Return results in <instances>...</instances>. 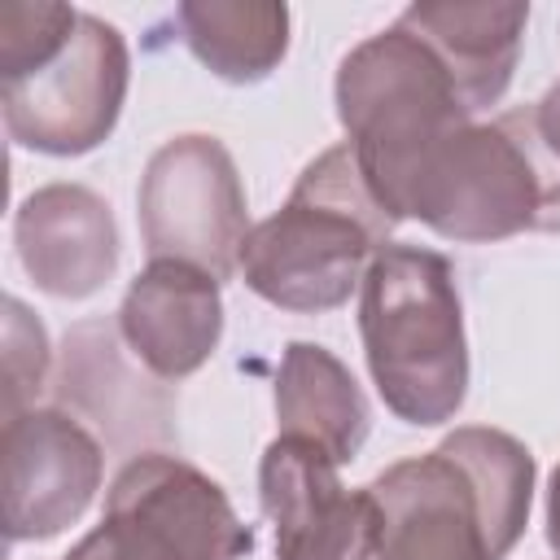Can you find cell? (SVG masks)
Instances as JSON below:
<instances>
[{
    "mask_svg": "<svg viewBox=\"0 0 560 560\" xmlns=\"http://www.w3.org/2000/svg\"><path fill=\"white\" fill-rule=\"evenodd\" d=\"M136 206L149 262L175 258L210 271L219 284L241 271V245L249 236L245 184L214 136L188 131L166 140L140 175Z\"/></svg>",
    "mask_w": 560,
    "mask_h": 560,
    "instance_id": "ba28073f",
    "label": "cell"
},
{
    "mask_svg": "<svg viewBox=\"0 0 560 560\" xmlns=\"http://www.w3.org/2000/svg\"><path fill=\"white\" fill-rule=\"evenodd\" d=\"M368 490L381 508L376 560H503L529 521L534 455L503 429L464 424Z\"/></svg>",
    "mask_w": 560,
    "mask_h": 560,
    "instance_id": "6da1fadb",
    "label": "cell"
},
{
    "mask_svg": "<svg viewBox=\"0 0 560 560\" xmlns=\"http://www.w3.org/2000/svg\"><path fill=\"white\" fill-rule=\"evenodd\" d=\"M306 438H276L258 464V499L276 529V560H376L381 508L372 490H346Z\"/></svg>",
    "mask_w": 560,
    "mask_h": 560,
    "instance_id": "30bf717a",
    "label": "cell"
},
{
    "mask_svg": "<svg viewBox=\"0 0 560 560\" xmlns=\"http://www.w3.org/2000/svg\"><path fill=\"white\" fill-rule=\"evenodd\" d=\"M529 4L521 0H446L407 4L398 26L411 31L446 70L468 114L499 105L512 83Z\"/></svg>",
    "mask_w": 560,
    "mask_h": 560,
    "instance_id": "4fadbf2b",
    "label": "cell"
},
{
    "mask_svg": "<svg viewBox=\"0 0 560 560\" xmlns=\"http://www.w3.org/2000/svg\"><path fill=\"white\" fill-rule=\"evenodd\" d=\"M175 26L223 83H258L289 52V9L276 0H184Z\"/></svg>",
    "mask_w": 560,
    "mask_h": 560,
    "instance_id": "9a60e30c",
    "label": "cell"
},
{
    "mask_svg": "<svg viewBox=\"0 0 560 560\" xmlns=\"http://www.w3.org/2000/svg\"><path fill=\"white\" fill-rule=\"evenodd\" d=\"M118 332L153 376H192L223 337L219 280L175 258L149 262L122 293Z\"/></svg>",
    "mask_w": 560,
    "mask_h": 560,
    "instance_id": "7c38bea8",
    "label": "cell"
},
{
    "mask_svg": "<svg viewBox=\"0 0 560 560\" xmlns=\"http://www.w3.org/2000/svg\"><path fill=\"white\" fill-rule=\"evenodd\" d=\"M547 542L560 556V464L547 477Z\"/></svg>",
    "mask_w": 560,
    "mask_h": 560,
    "instance_id": "d6986e66",
    "label": "cell"
},
{
    "mask_svg": "<svg viewBox=\"0 0 560 560\" xmlns=\"http://www.w3.org/2000/svg\"><path fill=\"white\" fill-rule=\"evenodd\" d=\"M254 529L223 486L179 455H136L105 494V516L61 560H241Z\"/></svg>",
    "mask_w": 560,
    "mask_h": 560,
    "instance_id": "8992f818",
    "label": "cell"
},
{
    "mask_svg": "<svg viewBox=\"0 0 560 560\" xmlns=\"http://www.w3.org/2000/svg\"><path fill=\"white\" fill-rule=\"evenodd\" d=\"M48 376V332L22 298H4V420L35 407Z\"/></svg>",
    "mask_w": 560,
    "mask_h": 560,
    "instance_id": "e0dca14e",
    "label": "cell"
},
{
    "mask_svg": "<svg viewBox=\"0 0 560 560\" xmlns=\"http://www.w3.org/2000/svg\"><path fill=\"white\" fill-rule=\"evenodd\" d=\"M13 245L26 276L66 302L92 298L118 267L109 201L83 184H44L13 214Z\"/></svg>",
    "mask_w": 560,
    "mask_h": 560,
    "instance_id": "8fae6325",
    "label": "cell"
},
{
    "mask_svg": "<svg viewBox=\"0 0 560 560\" xmlns=\"http://www.w3.org/2000/svg\"><path fill=\"white\" fill-rule=\"evenodd\" d=\"M359 337L372 385L402 424L455 420L468 398V341L455 267L438 249L389 241L368 262Z\"/></svg>",
    "mask_w": 560,
    "mask_h": 560,
    "instance_id": "3957f363",
    "label": "cell"
},
{
    "mask_svg": "<svg viewBox=\"0 0 560 560\" xmlns=\"http://www.w3.org/2000/svg\"><path fill=\"white\" fill-rule=\"evenodd\" d=\"M394 223L398 219L372 197L350 140H341L298 175L271 219L249 228L241 280L280 311H337L363 284L368 262L389 245Z\"/></svg>",
    "mask_w": 560,
    "mask_h": 560,
    "instance_id": "7a4b0ae2",
    "label": "cell"
},
{
    "mask_svg": "<svg viewBox=\"0 0 560 560\" xmlns=\"http://www.w3.org/2000/svg\"><path fill=\"white\" fill-rule=\"evenodd\" d=\"M332 96L372 197L394 219H407V197L424 162L472 122L455 83L438 57L394 22L341 57Z\"/></svg>",
    "mask_w": 560,
    "mask_h": 560,
    "instance_id": "277c9868",
    "label": "cell"
},
{
    "mask_svg": "<svg viewBox=\"0 0 560 560\" xmlns=\"http://www.w3.org/2000/svg\"><path fill=\"white\" fill-rule=\"evenodd\" d=\"M407 219L464 245L560 232V158L542 140L534 105L464 122L424 162L407 197Z\"/></svg>",
    "mask_w": 560,
    "mask_h": 560,
    "instance_id": "5b68a950",
    "label": "cell"
},
{
    "mask_svg": "<svg viewBox=\"0 0 560 560\" xmlns=\"http://www.w3.org/2000/svg\"><path fill=\"white\" fill-rule=\"evenodd\" d=\"M79 26V9L70 4H39V0H9L0 4V79L35 70L48 61Z\"/></svg>",
    "mask_w": 560,
    "mask_h": 560,
    "instance_id": "2e32d148",
    "label": "cell"
},
{
    "mask_svg": "<svg viewBox=\"0 0 560 560\" xmlns=\"http://www.w3.org/2000/svg\"><path fill=\"white\" fill-rule=\"evenodd\" d=\"M101 442L61 407H26L4 420L0 503L9 542H44L74 525L101 490Z\"/></svg>",
    "mask_w": 560,
    "mask_h": 560,
    "instance_id": "9c48e42d",
    "label": "cell"
},
{
    "mask_svg": "<svg viewBox=\"0 0 560 560\" xmlns=\"http://www.w3.org/2000/svg\"><path fill=\"white\" fill-rule=\"evenodd\" d=\"M534 122H538V131H542V140L551 144V153L560 158V79L542 92V101L534 105Z\"/></svg>",
    "mask_w": 560,
    "mask_h": 560,
    "instance_id": "ac0fdd59",
    "label": "cell"
},
{
    "mask_svg": "<svg viewBox=\"0 0 560 560\" xmlns=\"http://www.w3.org/2000/svg\"><path fill=\"white\" fill-rule=\"evenodd\" d=\"M131 83V52L114 22L79 13L74 35L35 70L0 79V109L9 140L48 153L79 158L109 140Z\"/></svg>",
    "mask_w": 560,
    "mask_h": 560,
    "instance_id": "52a82bcc",
    "label": "cell"
},
{
    "mask_svg": "<svg viewBox=\"0 0 560 560\" xmlns=\"http://www.w3.org/2000/svg\"><path fill=\"white\" fill-rule=\"evenodd\" d=\"M276 420L284 438L315 442L332 464H350L372 429L359 381L332 350L315 341L284 346L276 372Z\"/></svg>",
    "mask_w": 560,
    "mask_h": 560,
    "instance_id": "5bb4252c",
    "label": "cell"
}]
</instances>
